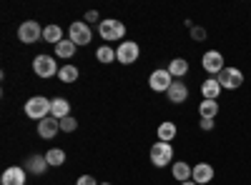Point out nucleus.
Returning <instances> with one entry per match:
<instances>
[{"mask_svg":"<svg viewBox=\"0 0 251 185\" xmlns=\"http://www.w3.org/2000/svg\"><path fill=\"white\" fill-rule=\"evenodd\" d=\"M138 55H141V48H138V43H133V40H123V43L116 48V60H118L121 65L136 63Z\"/></svg>","mask_w":251,"mask_h":185,"instance_id":"423d86ee","label":"nucleus"},{"mask_svg":"<svg viewBox=\"0 0 251 185\" xmlns=\"http://www.w3.org/2000/svg\"><path fill=\"white\" fill-rule=\"evenodd\" d=\"M214 168L208 165V163H196L194 165V170H191V180L196 183V185H206V183H211L214 180Z\"/></svg>","mask_w":251,"mask_h":185,"instance_id":"9b49d317","label":"nucleus"},{"mask_svg":"<svg viewBox=\"0 0 251 185\" xmlns=\"http://www.w3.org/2000/svg\"><path fill=\"white\" fill-rule=\"evenodd\" d=\"M96 58L100 60L103 65H108V63H113V60H116V50H113L111 45H100V48L96 50Z\"/></svg>","mask_w":251,"mask_h":185,"instance_id":"a878e982","label":"nucleus"},{"mask_svg":"<svg viewBox=\"0 0 251 185\" xmlns=\"http://www.w3.org/2000/svg\"><path fill=\"white\" fill-rule=\"evenodd\" d=\"M46 160H48V165L58 168V165H63V163H66V153H63L60 148H50V150L46 153Z\"/></svg>","mask_w":251,"mask_h":185,"instance_id":"393cba45","label":"nucleus"},{"mask_svg":"<svg viewBox=\"0 0 251 185\" xmlns=\"http://www.w3.org/2000/svg\"><path fill=\"white\" fill-rule=\"evenodd\" d=\"M221 83L216 78H208V80H203V85H201V95H203V100H219V95H221Z\"/></svg>","mask_w":251,"mask_h":185,"instance_id":"dca6fc26","label":"nucleus"},{"mask_svg":"<svg viewBox=\"0 0 251 185\" xmlns=\"http://www.w3.org/2000/svg\"><path fill=\"white\" fill-rule=\"evenodd\" d=\"M100 185H108V183H100Z\"/></svg>","mask_w":251,"mask_h":185,"instance_id":"473e14b6","label":"nucleus"},{"mask_svg":"<svg viewBox=\"0 0 251 185\" xmlns=\"http://www.w3.org/2000/svg\"><path fill=\"white\" fill-rule=\"evenodd\" d=\"M40 38H43V28H40L35 20H25V23L18 28V40L25 43V45L35 43V40H40Z\"/></svg>","mask_w":251,"mask_h":185,"instance_id":"6e6552de","label":"nucleus"},{"mask_svg":"<svg viewBox=\"0 0 251 185\" xmlns=\"http://www.w3.org/2000/svg\"><path fill=\"white\" fill-rule=\"evenodd\" d=\"M166 70L171 73V78H174V80H178V78H183V75L188 73V63H186L183 58H174L171 63H169V68H166Z\"/></svg>","mask_w":251,"mask_h":185,"instance_id":"412c9836","label":"nucleus"},{"mask_svg":"<svg viewBox=\"0 0 251 185\" xmlns=\"http://www.w3.org/2000/svg\"><path fill=\"white\" fill-rule=\"evenodd\" d=\"M166 98H169L171 103H176V105L186 103V98H188V88H186V83H183V80H174V83H171V88L166 90Z\"/></svg>","mask_w":251,"mask_h":185,"instance_id":"4468645a","label":"nucleus"},{"mask_svg":"<svg viewBox=\"0 0 251 185\" xmlns=\"http://www.w3.org/2000/svg\"><path fill=\"white\" fill-rule=\"evenodd\" d=\"M201 65H203V70L211 75V78H216L224 68H226V63H224V55L219 53V50H206L203 53V58H201Z\"/></svg>","mask_w":251,"mask_h":185,"instance_id":"0eeeda50","label":"nucleus"},{"mask_svg":"<svg viewBox=\"0 0 251 185\" xmlns=\"http://www.w3.org/2000/svg\"><path fill=\"white\" fill-rule=\"evenodd\" d=\"M96 20H98V13L96 10H88L86 13V23H96Z\"/></svg>","mask_w":251,"mask_h":185,"instance_id":"7c9ffc66","label":"nucleus"},{"mask_svg":"<svg viewBox=\"0 0 251 185\" xmlns=\"http://www.w3.org/2000/svg\"><path fill=\"white\" fill-rule=\"evenodd\" d=\"M78 75H80V73H78V68L68 63V65H63V68H60V73H58V80H60V83H75V80H78Z\"/></svg>","mask_w":251,"mask_h":185,"instance_id":"b1692460","label":"nucleus"},{"mask_svg":"<svg viewBox=\"0 0 251 185\" xmlns=\"http://www.w3.org/2000/svg\"><path fill=\"white\" fill-rule=\"evenodd\" d=\"M191 40H196V43H203V40H206V30H203L201 25H194V28H191Z\"/></svg>","mask_w":251,"mask_h":185,"instance_id":"cd10ccee","label":"nucleus"},{"mask_svg":"<svg viewBox=\"0 0 251 185\" xmlns=\"http://www.w3.org/2000/svg\"><path fill=\"white\" fill-rule=\"evenodd\" d=\"M201 130H214V120H206V118H201Z\"/></svg>","mask_w":251,"mask_h":185,"instance_id":"c756f323","label":"nucleus"},{"mask_svg":"<svg viewBox=\"0 0 251 185\" xmlns=\"http://www.w3.org/2000/svg\"><path fill=\"white\" fill-rule=\"evenodd\" d=\"M181 185H196L194 180H186V183H181Z\"/></svg>","mask_w":251,"mask_h":185,"instance_id":"2f4dec72","label":"nucleus"},{"mask_svg":"<svg viewBox=\"0 0 251 185\" xmlns=\"http://www.w3.org/2000/svg\"><path fill=\"white\" fill-rule=\"evenodd\" d=\"M25 115L30 118V120H46L48 115H50V100L48 98H43V95H35V98H30L28 103H25Z\"/></svg>","mask_w":251,"mask_h":185,"instance_id":"f257e3e1","label":"nucleus"},{"mask_svg":"<svg viewBox=\"0 0 251 185\" xmlns=\"http://www.w3.org/2000/svg\"><path fill=\"white\" fill-rule=\"evenodd\" d=\"M25 173H33V175H43L46 173V168H48V160H46V155H30V158H25Z\"/></svg>","mask_w":251,"mask_h":185,"instance_id":"2eb2a0df","label":"nucleus"},{"mask_svg":"<svg viewBox=\"0 0 251 185\" xmlns=\"http://www.w3.org/2000/svg\"><path fill=\"white\" fill-rule=\"evenodd\" d=\"M191 165L188 163H183V160H178V163H174V168H171V173H174V180H178V183H186V180H191Z\"/></svg>","mask_w":251,"mask_h":185,"instance_id":"aec40b11","label":"nucleus"},{"mask_svg":"<svg viewBox=\"0 0 251 185\" xmlns=\"http://www.w3.org/2000/svg\"><path fill=\"white\" fill-rule=\"evenodd\" d=\"M0 183L3 185H25V168H5L3 175H0Z\"/></svg>","mask_w":251,"mask_h":185,"instance_id":"ddd939ff","label":"nucleus"},{"mask_svg":"<svg viewBox=\"0 0 251 185\" xmlns=\"http://www.w3.org/2000/svg\"><path fill=\"white\" fill-rule=\"evenodd\" d=\"M171 160H174V145L171 143H163V140H156L151 145V163L156 168H166Z\"/></svg>","mask_w":251,"mask_h":185,"instance_id":"7ed1b4c3","label":"nucleus"},{"mask_svg":"<svg viewBox=\"0 0 251 185\" xmlns=\"http://www.w3.org/2000/svg\"><path fill=\"white\" fill-rule=\"evenodd\" d=\"M75 185H100V183H98V180H96L93 175H80Z\"/></svg>","mask_w":251,"mask_h":185,"instance_id":"c85d7f7f","label":"nucleus"},{"mask_svg":"<svg viewBox=\"0 0 251 185\" xmlns=\"http://www.w3.org/2000/svg\"><path fill=\"white\" fill-rule=\"evenodd\" d=\"M216 80L221 83V88H224V90H236V88H241V85H244V73H241L239 68L226 65V68L216 75Z\"/></svg>","mask_w":251,"mask_h":185,"instance_id":"39448f33","label":"nucleus"},{"mask_svg":"<svg viewBox=\"0 0 251 185\" xmlns=\"http://www.w3.org/2000/svg\"><path fill=\"white\" fill-rule=\"evenodd\" d=\"M171 83H174V78H171V73L166 68H156L151 73V78H149V85H151L153 93H166L171 88Z\"/></svg>","mask_w":251,"mask_h":185,"instance_id":"1a4fd4ad","label":"nucleus"},{"mask_svg":"<svg viewBox=\"0 0 251 185\" xmlns=\"http://www.w3.org/2000/svg\"><path fill=\"white\" fill-rule=\"evenodd\" d=\"M176 138V123H171V120H163L161 125H158V140H163V143H171Z\"/></svg>","mask_w":251,"mask_h":185,"instance_id":"4be33fe9","label":"nucleus"},{"mask_svg":"<svg viewBox=\"0 0 251 185\" xmlns=\"http://www.w3.org/2000/svg\"><path fill=\"white\" fill-rule=\"evenodd\" d=\"M71 40L80 48V45H88L91 43V38H93V33H91V25L86 23V20H75V23L71 25Z\"/></svg>","mask_w":251,"mask_h":185,"instance_id":"9d476101","label":"nucleus"},{"mask_svg":"<svg viewBox=\"0 0 251 185\" xmlns=\"http://www.w3.org/2000/svg\"><path fill=\"white\" fill-rule=\"evenodd\" d=\"M50 115L58 118V120L68 118V115H71V103H68L66 98H53V100H50Z\"/></svg>","mask_w":251,"mask_h":185,"instance_id":"f3484780","label":"nucleus"},{"mask_svg":"<svg viewBox=\"0 0 251 185\" xmlns=\"http://www.w3.org/2000/svg\"><path fill=\"white\" fill-rule=\"evenodd\" d=\"M98 35L103 40H121L126 35V25L116 18H108V20H100L98 23Z\"/></svg>","mask_w":251,"mask_h":185,"instance_id":"20e7f679","label":"nucleus"},{"mask_svg":"<svg viewBox=\"0 0 251 185\" xmlns=\"http://www.w3.org/2000/svg\"><path fill=\"white\" fill-rule=\"evenodd\" d=\"M43 40L46 43H53V45H58L60 40H63V30H60V25H46L43 28Z\"/></svg>","mask_w":251,"mask_h":185,"instance_id":"5701e85b","label":"nucleus"},{"mask_svg":"<svg viewBox=\"0 0 251 185\" xmlns=\"http://www.w3.org/2000/svg\"><path fill=\"white\" fill-rule=\"evenodd\" d=\"M199 115L206 118V120H216V115H219V100H201Z\"/></svg>","mask_w":251,"mask_h":185,"instance_id":"a211bd4d","label":"nucleus"},{"mask_svg":"<svg viewBox=\"0 0 251 185\" xmlns=\"http://www.w3.org/2000/svg\"><path fill=\"white\" fill-rule=\"evenodd\" d=\"M75 128H78V120H75L73 115H68V118L60 120V130H63V133H73Z\"/></svg>","mask_w":251,"mask_h":185,"instance_id":"bb28decb","label":"nucleus"},{"mask_svg":"<svg viewBox=\"0 0 251 185\" xmlns=\"http://www.w3.org/2000/svg\"><path fill=\"white\" fill-rule=\"evenodd\" d=\"M75 43H73V40L68 38V40H60V43L55 45V55L60 58V60H71L73 55H75Z\"/></svg>","mask_w":251,"mask_h":185,"instance_id":"6ab92c4d","label":"nucleus"},{"mask_svg":"<svg viewBox=\"0 0 251 185\" xmlns=\"http://www.w3.org/2000/svg\"><path fill=\"white\" fill-rule=\"evenodd\" d=\"M33 73H35L38 78L48 80V78L58 75L60 68H58V63H55L53 55H35V58H33Z\"/></svg>","mask_w":251,"mask_h":185,"instance_id":"f03ea898","label":"nucleus"},{"mask_svg":"<svg viewBox=\"0 0 251 185\" xmlns=\"http://www.w3.org/2000/svg\"><path fill=\"white\" fill-rule=\"evenodd\" d=\"M58 130H60V120L53 118V115H48L46 120H40V123H38V135L43 138V140H53Z\"/></svg>","mask_w":251,"mask_h":185,"instance_id":"f8f14e48","label":"nucleus"}]
</instances>
